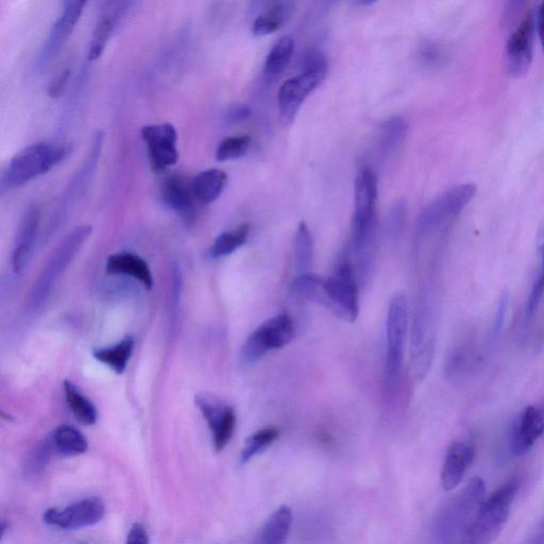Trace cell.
<instances>
[{
  "label": "cell",
  "mask_w": 544,
  "mask_h": 544,
  "mask_svg": "<svg viewBox=\"0 0 544 544\" xmlns=\"http://www.w3.org/2000/svg\"><path fill=\"white\" fill-rule=\"evenodd\" d=\"M70 152L66 145L54 142L32 144L9 162L2 177V190L12 191L37 179L62 162Z\"/></svg>",
  "instance_id": "cell-1"
},
{
  "label": "cell",
  "mask_w": 544,
  "mask_h": 544,
  "mask_svg": "<svg viewBox=\"0 0 544 544\" xmlns=\"http://www.w3.org/2000/svg\"><path fill=\"white\" fill-rule=\"evenodd\" d=\"M518 487L516 479L509 480L485 499L478 514L456 544H491L495 541L508 520Z\"/></svg>",
  "instance_id": "cell-2"
},
{
  "label": "cell",
  "mask_w": 544,
  "mask_h": 544,
  "mask_svg": "<svg viewBox=\"0 0 544 544\" xmlns=\"http://www.w3.org/2000/svg\"><path fill=\"white\" fill-rule=\"evenodd\" d=\"M486 499V486L474 478L441 510L435 522V537L441 544H456L478 514Z\"/></svg>",
  "instance_id": "cell-3"
},
{
  "label": "cell",
  "mask_w": 544,
  "mask_h": 544,
  "mask_svg": "<svg viewBox=\"0 0 544 544\" xmlns=\"http://www.w3.org/2000/svg\"><path fill=\"white\" fill-rule=\"evenodd\" d=\"M327 72V59L319 50L312 49L305 54L301 74L284 82L279 92V110L284 124L294 121L304 100L325 80Z\"/></svg>",
  "instance_id": "cell-4"
},
{
  "label": "cell",
  "mask_w": 544,
  "mask_h": 544,
  "mask_svg": "<svg viewBox=\"0 0 544 544\" xmlns=\"http://www.w3.org/2000/svg\"><path fill=\"white\" fill-rule=\"evenodd\" d=\"M320 304L346 321L354 322L359 317V285L350 263H339L323 282Z\"/></svg>",
  "instance_id": "cell-5"
},
{
  "label": "cell",
  "mask_w": 544,
  "mask_h": 544,
  "mask_svg": "<svg viewBox=\"0 0 544 544\" xmlns=\"http://www.w3.org/2000/svg\"><path fill=\"white\" fill-rule=\"evenodd\" d=\"M478 187L465 183L451 187L425 208L417 220V233L429 236L444 228L456 218L475 197Z\"/></svg>",
  "instance_id": "cell-6"
},
{
  "label": "cell",
  "mask_w": 544,
  "mask_h": 544,
  "mask_svg": "<svg viewBox=\"0 0 544 544\" xmlns=\"http://www.w3.org/2000/svg\"><path fill=\"white\" fill-rule=\"evenodd\" d=\"M91 232L92 228L90 226L76 228L51 255L36 286L33 287L31 303L34 309L41 308L48 299L55 284L66 270V267L73 261L84 242H87Z\"/></svg>",
  "instance_id": "cell-7"
},
{
  "label": "cell",
  "mask_w": 544,
  "mask_h": 544,
  "mask_svg": "<svg viewBox=\"0 0 544 544\" xmlns=\"http://www.w3.org/2000/svg\"><path fill=\"white\" fill-rule=\"evenodd\" d=\"M408 327L406 297L397 295L391 300L386 322V382L389 391L399 383L403 365L405 337Z\"/></svg>",
  "instance_id": "cell-8"
},
{
  "label": "cell",
  "mask_w": 544,
  "mask_h": 544,
  "mask_svg": "<svg viewBox=\"0 0 544 544\" xmlns=\"http://www.w3.org/2000/svg\"><path fill=\"white\" fill-rule=\"evenodd\" d=\"M294 335V322L288 315L282 314L268 319L246 340L241 352L242 363H257L268 352L291 343Z\"/></svg>",
  "instance_id": "cell-9"
},
{
  "label": "cell",
  "mask_w": 544,
  "mask_h": 544,
  "mask_svg": "<svg viewBox=\"0 0 544 544\" xmlns=\"http://www.w3.org/2000/svg\"><path fill=\"white\" fill-rule=\"evenodd\" d=\"M352 236L365 237L377 233L378 177L370 167L361 168L355 179Z\"/></svg>",
  "instance_id": "cell-10"
},
{
  "label": "cell",
  "mask_w": 544,
  "mask_h": 544,
  "mask_svg": "<svg viewBox=\"0 0 544 544\" xmlns=\"http://www.w3.org/2000/svg\"><path fill=\"white\" fill-rule=\"evenodd\" d=\"M152 172L162 174L179 160L178 134L172 124L148 125L142 128Z\"/></svg>",
  "instance_id": "cell-11"
},
{
  "label": "cell",
  "mask_w": 544,
  "mask_h": 544,
  "mask_svg": "<svg viewBox=\"0 0 544 544\" xmlns=\"http://www.w3.org/2000/svg\"><path fill=\"white\" fill-rule=\"evenodd\" d=\"M536 30L534 12H527L521 23L510 34L505 48V62L508 74L515 78L529 72L533 62V46Z\"/></svg>",
  "instance_id": "cell-12"
},
{
  "label": "cell",
  "mask_w": 544,
  "mask_h": 544,
  "mask_svg": "<svg viewBox=\"0 0 544 544\" xmlns=\"http://www.w3.org/2000/svg\"><path fill=\"white\" fill-rule=\"evenodd\" d=\"M106 514L105 503L100 499L88 498L65 508H50L44 514V521L61 530L75 531L97 524Z\"/></svg>",
  "instance_id": "cell-13"
},
{
  "label": "cell",
  "mask_w": 544,
  "mask_h": 544,
  "mask_svg": "<svg viewBox=\"0 0 544 544\" xmlns=\"http://www.w3.org/2000/svg\"><path fill=\"white\" fill-rule=\"evenodd\" d=\"M195 403L204 419L207 420L215 450L223 451L232 439L236 427V413L233 406L207 394L197 395Z\"/></svg>",
  "instance_id": "cell-14"
},
{
  "label": "cell",
  "mask_w": 544,
  "mask_h": 544,
  "mask_svg": "<svg viewBox=\"0 0 544 544\" xmlns=\"http://www.w3.org/2000/svg\"><path fill=\"white\" fill-rule=\"evenodd\" d=\"M85 5L87 3L78 2V0L64 3L62 13L53 27H51L41 50L39 64L42 67L49 64L50 61H53L58 56L78 24Z\"/></svg>",
  "instance_id": "cell-15"
},
{
  "label": "cell",
  "mask_w": 544,
  "mask_h": 544,
  "mask_svg": "<svg viewBox=\"0 0 544 544\" xmlns=\"http://www.w3.org/2000/svg\"><path fill=\"white\" fill-rule=\"evenodd\" d=\"M543 434L544 400L538 405L526 407L519 416L512 437V449L515 455L523 456L529 453Z\"/></svg>",
  "instance_id": "cell-16"
},
{
  "label": "cell",
  "mask_w": 544,
  "mask_h": 544,
  "mask_svg": "<svg viewBox=\"0 0 544 544\" xmlns=\"http://www.w3.org/2000/svg\"><path fill=\"white\" fill-rule=\"evenodd\" d=\"M475 458V447L469 441H456L449 447L441 470V485L451 491L461 484Z\"/></svg>",
  "instance_id": "cell-17"
},
{
  "label": "cell",
  "mask_w": 544,
  "mask_h": 544,
  "mask_svg": "<svg viewBox=\"0 0 544 544\" xmlns=\"http://www.w3.org/2000/svg\"><path fill=\"white\" fill-rule=\"evenodd\" d=\"M40 221L41 212L37 207L29 208L21 220L12 253V267L15 274H20L30 259L39 232Z\"/></svg>",
  "instance_id": "cell-18"
},
{
  "label": "cell",
  "mask_w": 544,
  "mask_h": 544,
  "mask_svg": "<svg viewBox=\"0 0 544 544\" xmlns=\"http://www.w3.org/2000/svg\"><path fill=\"white\" fill-rule=\"evenodd\" d=\"M106 270L109 275L125 276L138 280L147 289L153 286V277L147 262L131 252H121L110 255Z\"/></svg>",
  "instance_id": "cell-19"
},
{
  "label": "cell",
  "mask_w": 544,
  "mask_h": 544,
  "mask_svg": "<svg viewBox=\"0 0 544 544\" xmlns=\"http://www.w3.org/2000/svg\"><path fill=\"white\" fill-rule=\"evenodd\" d=\"M162 201L165 206L183 216H189L194 211V192L192 182H187L180 176L167 178L162 185Z\"/></svg>",
  "instance_id": "cell-20"
},
{
  "label": "cell",
  "mask_w": 544,
  "mask_h": 544,
  "mask_svg": "<svg viewBox=\"0 0 544 544\" xmlns=\"http://www.w3.org/2000/svg\"><path fill=\"white\" fill-rule=\"evenodd\" d=\"M227 183L228 175L224 170L218 168L204 170L192 181L194 196L201 203H212L223 194Z\"/></svg>",
  "instance_id": "cell-21"
},
{
  "label": "cell",
  "mask_w": 544,
  "mask_h": 544,
  "mask_svg": "<svg viewBox=\"0 0 544 544\" xmlns=\"http://www.w3.org/2000/svg\"><path fill=\"white\" fill-rule=\"evenodd\" d=\"M293 523L292 509L281 506L263 525L255 544H285Z\"/></svg>",
  "instance_id": "cell-22"
},
{
  "label": "cell",
  "mask_w": 544,
  "mask_h": 544,
  "mask_svg": "<svg viewBox=\"0 0 544 544\" xmlns=\"http://www.w3.org/2000/svg\"><path fill=\"white\" fill-rule=\"evenodd\" d=\"M293 4L288 2L272 3L266 11L255 19L252 33L255 37H265L277 31L285 24L293 13Z\"/></svg>",
  "instance_id": "cell-23"
},
{
  "label": "cell",
  "mask_w": 544,
  "mask_h": 544,
  "mask_svg": "<svg viewBox=\"0 0 544 544\" xmlns=\"http://www.w3.org/2000/svg\"><path fill=\"white\" fill-rule=\"evenodd\" d=\"M133 349L134 340L131 337H126L122 342L112 347L94 350L93 356L98 362L107 365L117 374H122L131 359Z\"/></svg>",
  "instance_id": "cell-24"
},
{
  "label": "cell",
  "mask_w": 544,
  "mask_h": 544,
  "mask_svg": "<svg viewBox=\"0 0 544 544\" xmlns=\"http://www.w3.org/2000/svg\"><path fill=\"white\" fill-rule=\"evenodd\" d=\"M64 394L74 416L84 425H93L97 421L95 405L85 397L71 381L64 382Z\"/></svg>",
  "instance_id": "cell-25"
},
{
  "label": "cell",
  "mask_w": 544,
  "mask_h": 544,
  "mask_svg": "<svg viewBox=\"0 0 544 544\" xmlns=\"http://www.w3.org/2000/svg\"><path fill=\"white\" fill-rule=\"evenodd\" d=\"M54 447L64 455H80L88 451L89 444L84 437L71 425H61L53 434Z\"/></svg>",
  "instance_id": "cell-26"
},
{
  "label": "cell",
  "mask_w": 544,
  "mask_h": 544,
  "mask_svg": "<svg viewBox=\"0 0 544 544\" xmlns=\"http://www.w3.org/2000/svg\"><path fill=\"white\" fill-rule=\"evenodd\" d=\"M250 233L249 225H242L235 230L221 233L210 249V257L214 260L228 257L244 246Z\"/></svg>",
  "instance_id": "cell-27"
},
{
  "label": "cell",
  "mask_w": 544,
  "mask_h": 544,
  "mask_svg": "<svg viewBox=\"0 0 544 544\" xmlns=\"http://www.w3.org/2000/svg\"><path fill=\"white\" fill-rule=\"evenodd\" d=\"M295 43L291 37H283L271 48L265 63V73L269 77L281 75L293 57Z\"/></svg>",
  "instance_id": "cell-28"
},
{
  "label": "cell",
  "mask_w": 544,
  "mask_h": 544,
  "mask_svg": "<svg viewBox=\"0 0 544 544\" xmlns=\"http://www.w3.org/2000/svg\"><path fill=\"white\" fill-rule=\"evenodd\" d=\"M314 254L313 236L308 227L301 221L295 236V265L300 275L308 274Z\"/></svg>",
  "instance_id": "cell-29"
},
{
  "label": "cell",
  "mask_w": 544,
  "mask_h": 544,
  "mask_svg": "<svg viewBox=\"0 0 544 544\" xmlns=\"http://www.w3.org/2000/svg\"><path fill=\"white\" fill-rule=\"evenodd\" d=\"M408 130V125L404 118H389L381 127L380 148L385 155H390L397 151L403 144Z\"/></svg>",
  "instance_id": "cell-30"
},
{
  "label": "cell",
  "mask_w": 544,
  "mask_h": 544,
  "mask_svg": "<svg viewBox=\"0 0 544 544\" xmlns=\"http://www.w3.org/2000/svg\"><path fill=\"white\" fill-rule=\"evenodd\" d=\"M279 435L280 432L277 428L269 427L259 430L249 436L241 453V464L245 465L250 462L253 457L263 453L274 444Z\"/></svg>",
  "instance_id": "cell-31"
},
{
  "label": "cell",
  "mask_w": 544,
  "mask_h": 544,
  "mask_svg": "<svg viewBox=\"0 0 544 544\" xmlns=\"http://www.w3.org/2000/svg\"><path fill=\"white\" fill-rule=\"evenodd\" d=\"M115 27V17L110 14L102 15L95 27L89 48V60H98L111 39Z\"/></svg>",
  "instance_id": "cell-32"
},
{
  "label": "cell",
  "mask_w": 544,
  "mask_h": 544,
  "mask_svg": "<svg viewBox=\"0 0 544 544\" xmlns=\"http://www.w3.org/2000/svg\"><path fill=\"white\" fill-rule=\"evenodd\" d=\"M250 145L249 135L231 136L218 145L215 152L216 160L226 162L240 159L246 155Z\"/></svg>",
  "instance_id": "cell-33"
},
{
  "label": "cell",
  "mask_w": 544,
  "mask_h": 544,
  "mask_svg": "<svg viewBox=\"0 0 544 544\" xmlns=\"http://www.w3.org/2000/svg\"><path fill=\"white\" fill-rule=\"evenodd\" d=\"M323 282H325V280L310 274V272H308V274L299 275L292 285L293 294L299 299L319 303L322 295Z\"/></svg>",
  "instance_id": "cell-34"
},
{
  "label": "cell",
  "mask_w": 544,
  "mask_h": 544,
  "mask_svg": "<svg viewBox=\"0 0 544 544\" xmlns=\"http://www.w3.org/2000/svg\"><path fill=\"white\" fill-rule=\"evenodd\" d=\"M539 251V265L531 288V293L526 301V317H532L539 308L544 294V250Z\"/></svg>",
  "instance_id": "cell-35"
},
{
  "label": "cell",
  "mask_w": 544,
  "mask_h": 544,
  "mask_svg": "<svg viewBox=\"0 0 544 544\" xmlns=\"http://www.w3.org/2000/svg\"><path fill=\"white\" fill-rule=\"evenodd\" d=\"M406 217L405 204L403 202L397 203L393 210L390 211L386 232L390 237L395 238L401 231Z\"/></svg>",
  "instance_id": "cell-36"
},
{
  "label": "cell",
  "mask_w": 544,
  "mask_h": 544,
  "mask_svg": "<svg viewBox=\"0 0 544 544\" xmlns=\"http://www.w3.org/2000/svg\"><path fill=\"white\" fill-rule=\"evenodd\" d=\"M71 78V71L65 70L59 76H57L48 85V95L53 98H57L64 92L68 81Z\"/></svg>",
  "instance_id": "cell-37"
},
{
  "label": "cell",
  "mask_w": 544,
  "mask_h": 544,
  "mask_svg": "<svg viewBox=\"0 0 544 544\" xmlns=\"http://www.w3.org/2000/svg\"><path fill=\"white\" fill-rule=\"evenodd\" d=\"M126 544H149V536L145 526L141 523H135L127 535Z\"/></svg>",
  "instance_id": "cell-38"
},
{
  "label": "cell",
  "mask_w": 544,
  "mask_h": 544,
  "mask_svg": "<svg viewBox=\"0 0 544 544\" xmlns=\"http://www.w3.org/2000/svg\"><path fill=\"white\" fill-rule=\"evenodd\" d=\"M251 115V109L245 105L232 107L227 113V121L232 124L242 123Z\"/></svg>",
  "instance_id": "cell-39"
},
{
  "label": "cell",
  "mask_w": 544,
  "mask_h": 544,
  "mask_svg": "<svg viewBox=\"0 0 544 544\" xmlns=\"http://www.w3.org/2000/svg\"><path fill=\"white\" fill-rule=\"evenodd\" d=\"M521 544H544V518Z\"/></svg>",
  "instance_id": "cell-40"
},
{
  "label": "cell",
  "mask_w": 544,
  "mask_h": 544,
  "mask_svg": "<svg viewBox=\"0 0 544 544\" xmlns=\"http://www.w3.org/2000/svg\"><path fill=\"white\" fill-rule=\"evenodd\" d=\"M536 28L539 34L540 42L544 54V2L538 8L536 13Z\"/></svg>",
  "instance_id": "cell-41"
},
{
  "label": "cell",
  "mask_w": 544,
  "mask_h": 544,
  "mask_svg": "<svg viewBox=\"0 0 544 544\" xmlns=\"http://www.w3.org/2000/svg\"><path fill=\"white\" fill-rule=\"evenodd\" d=\"M507 303H508V299H507V296H503L500 303H499V308H498V313H497V318H496V329H500L503 325V320L505 318V313H506V310H507Z\"/></svg>",
  "instance_id": "cell-42"
},
{
  "label": "cell",
  "mask_w": 544,
  "mask_h": 544,
  "mask_svg": "<svg viewBox=\"0 0 544 544\" xmlns=\"http://www.w3.org/2000/svg\"><path fill=\"white\" fill-rule=\"evenodd\" d=\"M538 250H544V219L538 234Z\"/></svg>",
  "instance_id": "cell-43"
},
{
  "label": "cell",
  "mask_w": 544,
  "mask_h": 544,
  "mask_svg": "<svg viewBox=\"0 0 544 544\" xmlns=\"http://www.w3.org/2000/svg\"><path fill=\"white\" fill-rule=\"evenodd\" d=\"M356 4L359 5V6H362V7H371V6H373L374 4H377V3L376 2H371V0H362V2H357Z\"/></svg>",
  "instance_id": "cell-44"
}]
</instances>
